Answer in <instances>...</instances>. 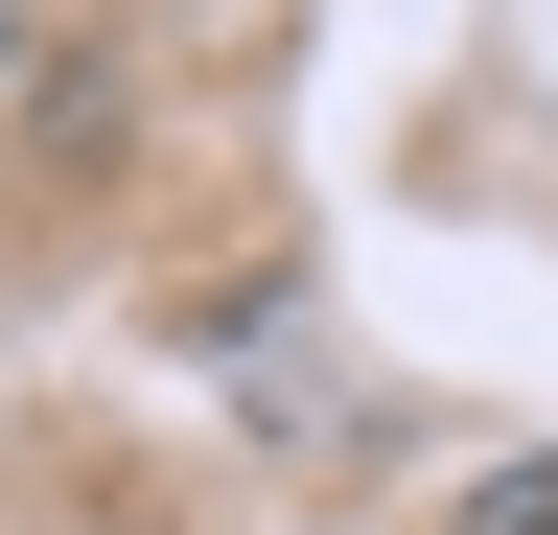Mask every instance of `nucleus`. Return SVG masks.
I'll list each match as a JSON object with an SVG mask.
<instances>
[{
	"label": "nucleus",
	"instance_id": "1",
	"mask_svg": "<svg viewBox=\"0 0 558 535\" xmlns=\"http://www.w3.org/2000/svg\"><path fill=\"white\" fill-rule=\"evenodd\" d=\"M442 535H558V465H488V489H465Z\"/></svg>",
	"mask_w": 558,
	"mask_h": 535
}]
</instances>
